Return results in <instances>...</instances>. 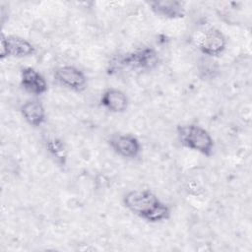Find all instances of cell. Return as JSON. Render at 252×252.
<instances>
[{
	"label": "cell",
	"instance_id": "cell-1",
	"mask_svg": "<svg viewBox=\"0 0 252 252\" xmlns=\"http://www.w3.org/2000/svg\"><path fill=\"white\" fill-rule=\"evenodd\" d=\"M159 63L158 51L153 47H142L134 51L118 55L109 62L108 73L113 74L123 69L141 71L154 70Z\"/></svg>",
	"mask_w": 252,
	"mask_h": 252
},
{
	"label": "cell",
	"instance_id": "cell-2",
	"mask_svg": "<svg viewBox=\"0 0 252 252\" xmlns=\"http://www.w3.org/2000/svg\"><path fill=\"white\" fill-rule=\"evenodd\" d=\"M180 144L205 157L214 154L215 142L211 134L202 126L196 124H182L176 128Z\"/></svg>",
	"mask_w": 252,
	"mask_h": 252
},
{
	"label": "cell",
	"instance_id": "cell-3",
	"mask_svg": "<svg viewBox=\"0 0 252 252\" xmlns=\"http://www.w3.org/2000/svg\"><path fill=\"white\" fill-rule=\"evenodd\" d=\"M159 201L157 195L148 189L131 190L123 197L124 207L141 219H143Z\"/></svg>",
	"mask_w": 252,
	"mask_h": 252
},
{
	"label": "cell",
	"instance_id": "cell-4",
	"mask_svg": "<svg viewBox=\"0 0 252 252\" xmlns=\"http://www.w3.org/2000/svg\"><path fill=\"white\" fill-rule=\"evenodd\" d=\"M36 52L35 46L18 35L2 34L0 40V57L5 59L8 57L26 58L34 55Z\"/></svg>",
	"mask_w": 252,
	"mask_h": 252
},
{
	"label": "cell",
	"instance_id": "cell-5",
	"mask_svg": "<svg viewBox=\"0 0 252 252\" xmlns=\"http://www.w3.org/2000/svg\"><path fill=\"white\" fill-rule=\"evenodd\" d=\"M226 45V36L220 30L215 27L206 29L198 39L199 50L203 55L210 58L221 55L224 52Z\"/></svg>",
	"mask_w": 252,
	"mask_h": 252
},
{
	"label": "cell",
	"instance_id": "cell-6",
	"mask_svg": "<svg viewBox=\"0 0 252 252\" xmlns=\"http://www.w3.org/2000/svg\"><path fill=\"white\" fill-rule=\"evenodd\" d=\"M55 80L63 87L80 93L87 87V76L85 73L72 65L59 66L54 70Z\"/></svg>",
	"mask_w": 252,
	"mask_h": 252
},
{
	"label": "cell",
	"instance_id": "cell-7",
	"mask_svg": "<svg viewBox=\"0 0 252 252\" xmlns=\"http://www.w3.org/2000/svg\"><path fill=\"white\" fill-rule=\"evenodd\" d=\"M108 145L116 155L125 158H135L142 152L139 139L129 133L112 135L108 139Z\"/></svg>",
	"mask_w": 252,
	"mask_h": 252
},
{
	"label": "cell",
	"instance_id": "cell-8",
	"mask_svg": "<svg viewBox=\"0 0 252 252\" xmlns=\"http://www.w3.org/2000/svg\"><path fill=\"white\" fill-rule=\"evenodd\" d=\"M21 86L29 94L41 95L48 90V84L44 77L32 67H25L21 70Z\"/></svg>",
	"mask_w": 252,
	"mask_h": 252
},
{
	"label": "cell",
	"instance_id": "cell-9",
	"mask_svg": "<svg viewBox=\"0 0 252 252\" xmlns=\"http://www.w3.org/2000/svg\"><path fill=\"white\" fill-rule=\"evenodd\" d=\"M99 102L104 109L112 113L125 112L129 105V99L126 94L116 88L106 89L102 93Z\"/></svg>",
	"mask_w": 252,
	"mask_h": 252
},
{
	"label": "cell",
	"instance_id": "cell-10",
	"mask_svg": "<svg viewBox=\"0 0 252 252\" xmlns=\"http://www.w3.org/2000/svg\"><path fill=\"white\" fill-rule=\"evenodd\" d=\"M150 9L158 16L175 20L181 19L185 15L184 4L181 1L176 0H161V1H150L148 2Z\"/></svg>",
	"mask_w": 252,
	"mask_h": 252
},
{
	"label": "cell",
	"instance_id": "cell-11",
	"mask_svg": "<svg viewBox=\"0 0 252 252\" xmlns=\"http://www.w3.org/2000/svg\"><path fill=\"white\" fill-rule=\"evenodd\" d=\"M20 112L25 121L32 127H39L46 120L45 108L37 99H29L25 101L21 105Z\"/></svg>",
	"mask_w": 252,
	"mask_h": 252
},
{
	"label": "cell",
	"instance_id": "cell-12",
	"mask_svg": "<svg viewBox=\"0 0 252 252\" xmlns=\"http://www.w3.org/2000/svg\"><path fill=\"white\" fill-rule=\"evenodd\" d=\"M45 147L56 163L61 166L66 164L68 151L62 140L56 137H50L45 141Z\"/></svg>",
	"mask_w": 252,
	"mask_h": 252
},
{
	"label": "cell",
	"instance_id": "cell-13",
	"mask_svg": "<svg viewBox=\"0 0 252 252\" xmlns=\"http://www.w3.org/2000/svg\"><path fill=\"white\" fill-rule=\"evenodd\" d=\"M170 213V208L165 203L159 201L148 214L145 215L143 220L151 223L161 222L169 219Z\"/></svg>",
	"mask_w": 252,
	"mask_h": 252
}]
</instances>
